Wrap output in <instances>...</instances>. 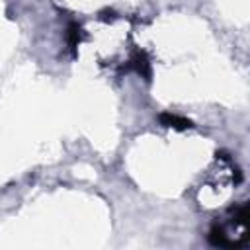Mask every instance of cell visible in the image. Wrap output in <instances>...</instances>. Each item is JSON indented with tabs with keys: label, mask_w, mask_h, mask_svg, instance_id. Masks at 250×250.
Instances as JSON below:
<instances>
[{
	"label": "cell",
	"mask_w": 250,
	"mask_h": 250,
	"mask_svg": "<svg viewBox=\"0 0 250 250\" xmlns=\"http://www.w3.org/2000/svg\"><path fill=\"white\" fill-rule=\"evenodd\" d=\"M129 68H133L135 72H139L145 80L150 78V62L145 51H135L133 57L129 59Z\"/></svg>",
	"instance_id": "6da1fadb"
},
{
	"label": "cell",
	"mask_w": 250,
	"mask_h": 250,
	"mask_svg": "<svg viewBox=\"0 0 250 250\" xmlns=\"http://www.w3.org/2000/svg\"><path fill=\"white\" fill-rule=\"evenodd\" d=\"M160 123L164 127H172V129H178V131H184L188 127H193V123L186 117H180V115H174V113H160Z\"/></svg>",
	"instance_id": "7a4b0ae2"
},
{
	"label": "cell",
	"mask_w": 250,
	"mask_h": 250,
	"mask_svg": "<svg viewBox=\"0 0 250 250\" xmlns=\"http://www.w3.org/2000/svg\"><path fill=\"white\" fill-rule=\"evenodd\" d=\"M66 39H68V47H70L72 55H76V47H78V45L82 43V39H84L82 25L76 23V21H72V23L68 25V29H66Z\"/></svg>",
	"instance_id": "3957f363"
}]
</instances>
